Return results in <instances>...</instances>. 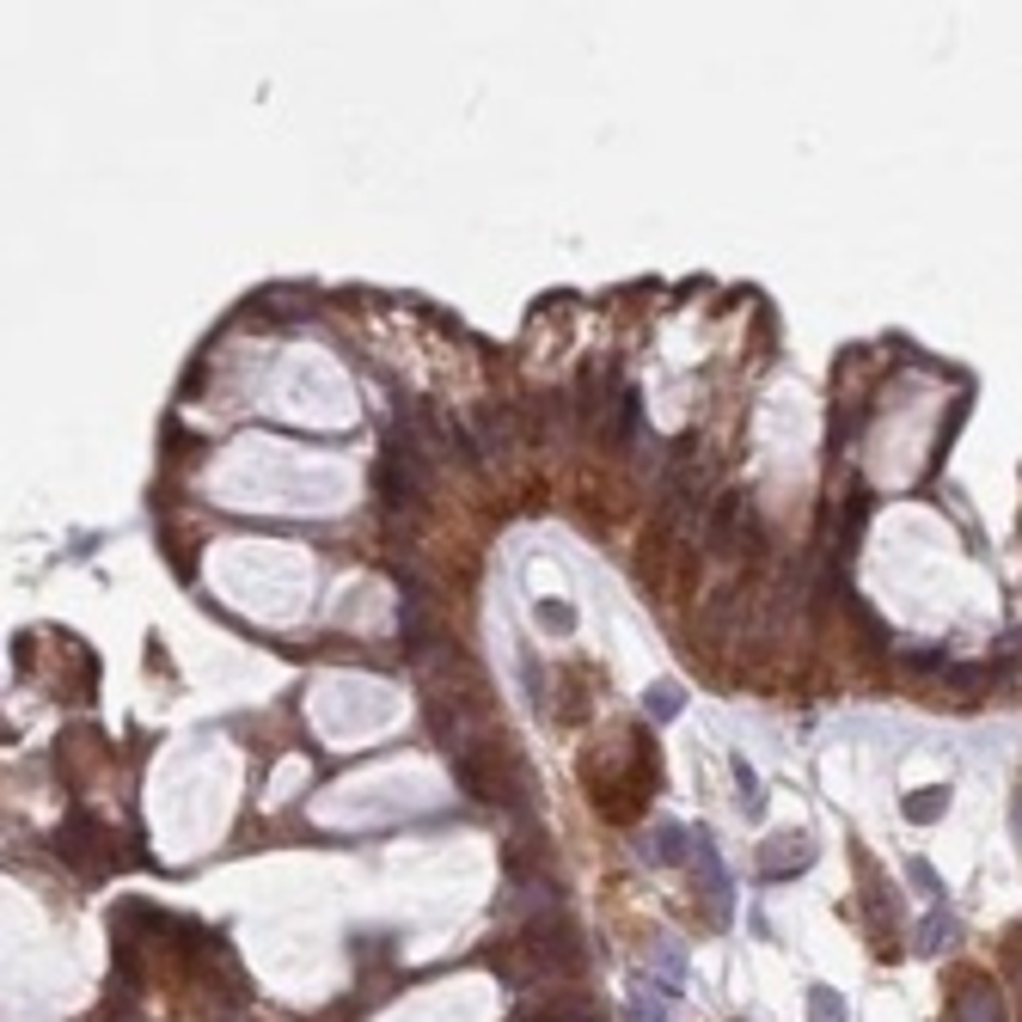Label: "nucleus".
Wrapping results in <instances>:
<instances>
[{"label": "nucleus", "instance_id": "4468645a", "mask_svg": "<svg viewBox=\"0 0 1022 1022\" xmlns=\"http://www.w3.org/2000/svg\"><path fill=\"white\" fill-rule=\"evenodd\" d=\"M533 619H539V631H558V637L575 631V613L563 601H539V606H533Z\"/></svg>", "mask_w": 1022, "mask_h": 1022}, {"label": "nucleus", "instance_id": "0eeeda50", "mask_svg": "<svg viewBox=\"0 0 1022 1022\" xmlns=\"http://www.w3.org/2000/svg\"><path fill=\"white\" fill-rule=\"evenodd\" d=\"M692 845H698V869H704V894H711V913H716V925H723V918H728V876H723V864H716L711 833H698Z\"/></svg>", "mask_w": 1022, "mask_h": 1022}, {"label": "nucleus", "instance_id": "6e6552de", "mask_svg": "<svg viewBox=\"0 0 1022 1022\" xmlns=\"http://www.w3.org/2000/svg\"><path fill=\"white\" fill-rule=\"evenodd\" d=\"M961 937V918L949 913V906H937V913L925 918V925H918V949H925V955H943L949 943H955Z\"/></svg>", "mask_w": 1022, "mask_h": 1022}, {"label": "nucleus", "instance_id": "9b49d317", "mask_svg": "<svg viewBox=\"0 0 1022 1022\" xmlns=\"http://www.w3.org/2000/svg\"><path fill=\"white\" fill-rule=\"evenodd\" d=\"M680 845H686V827H674V821H662L655 827V845H643V857H650V864H680Z\"/></svg>", "mask_w": 1022, "mask_h": 1022}, {"label": "nucleus", "instance_id": "1a4fd4ad", "mask_svg": "<svg viewBox=\"0 0 1022 1022\" xmlns=\"http://www.w3.org/2000/svg\"><path fill=\"white\" fill-rule=\"evenodd\" d=\"M900 808H906V821H918V827L943 821V808H949V784H925V791H913Z\"/></svg>", "mask_w": 1022, "mask_h": 1022}, {"label": "nucleus", "instance_id": "aec40b11", "mask_svg": "<svg viewBox=\"0 0 1022 1022\" xmlns=\"http://www.w3.org/2000/svg\"><path fill=\"white\" fill-rule=\"evenodd\" d=\"M1010 833H1017V845H1022V777H1017V808H1010Z\"/></svg>", "mask_w": 1022, "mask_h": 1022}, {"label": "nucleus", "instance_id": "ddd939ff", "mask_svg": "<svg viewBox=\"0 0 1022 1022\" xmlns=\"http://www.w3.org/2000/svg\"><path fill=\"white\" fill-rule=\"evenodd\" d=\"M808 1022H845V998L833 986H808Z\"/></svg>", "mask_w": 1022, "mask_h": 1022}, {"label": "nucleus", "instance_id": "f3484780", "mask_svg": "<svg viewBox=\"0 0 1022 1022\" xmlns=\"http://www.w3.org/2000/svg\"><path fill=\"white\" fill-rule=\"evenodd\" d=\"M906 876H913L918 894H937V900H943V882H937V869H930L925 857H913V864H906Z\"/></svg>", "mask_w": 1022, "mask_h": 1022}, {"label": "nucleus", "instance_id": "423d86ee", "mask_svg": "<svg viewBox=\"0 0 1022 1022\" xmlns=\"http://www.w3.org/2000/svg\"><path fill=\"white\" fill-rule=\"evenodd\" d=\"M521 1022H601V1010L589 998H575V991H551L545 1005H527Z\"/></svg>", "mask_w": 1022, "mask_h": 1022}, {"label": "nucleus", "instance_id": "9d476101", "mask_svg": "<svg viewBox=\"0 0 1022 1022\" xmlns=\"http://www.w3.org/2000/svg\"><path fill=\"white\" fill-rule=\"evenodd\" d=\"M643 711H650L655 723H674V716L686 711V692H680L674 680H655V686H650V698H643Z\"/></svg>", "mask_w": 1022, "mask_h": 1022}, {"label": "nucleus", "instance_id": "f03ea898", "mask_svg": "<svg viewBox=\"0 0 1022 1022\" xmlns=\"http://www.w3.org/2000/svg\"><path fill=\"white\" fill-rule=\"evenodd\" d=\"M98 845H105V827H98L93 815H68V821L56 827V857H62V864H74L80 876H98V869H105Z\"/></svg>", "mask_w": 1022, "mask_h": 1022}, {"label": "nucleus", "instance_id": "a211bd4d", "mask_svg": "<svg viewBox=\"0 0 1022 1022\" xmlns=\"http://www.w3.org/2000/svg\"><path fill=\"white\" fill-rule=\"evenodd\" d=\"M961 423H967V399H961L955 411H949V423L937 429V448H930V453H937V465H943V453H949V441H955V429H961Z\"/></svg>", "mask_w": 1022, "mask_h": 1022}, {"label": "nucleus", "instance_id": "dca6fc26", "mask_svg": "<svg viewBox=\"0 0 1022 1022\" xmlns=\"http://www.w3.org/2000/svg\"><path fill=\"white\" fill-rule=\"evenodd\" d=\"M637 417H643V411H637V392H619V411H613V441H631Z\"/></svg>", "mask_w": 1022, "mask_h": 1022}, {"label": "nucleus", "instance_id": "6ab92c4d", "mask_svg": "<svg viewBox=\"0 0 1022 1022\" xmlns=\"http://www.w3.org/2000/svg\"><path fill=\"white\" fill-rule=\"evenodd\" d=\"M1005 961H1010V974H1017V986H1022V930L1005 937Z\"/></svg>", "mask_w": 1022, "mask_h": 1022}, {"label": "nucleus", "instance_id": "f257e3e1", "mask_svg": "<svg viewBox=\"0 0 1022 1022\" xmlns=\"http://www.w3.org/2000/svg\"><path fill=\"white\" fill-rule=\"evenodd\" d=\"M423 484H429V453L417 448V435L404 429L387 441L380 465H373V490L387 509H423Z\"/></svg>", "mask_w": 1022, "mask_h": 1022}, {"label": "nucleus", "instance_id": "20e7f679", "mask_svg": "<svg viewBox=\"0 0 1022 1022\" xmlns=\"http://www.w3.org/2000/svg\"><path fill=\"white\" fill-rule=\"evenodd\" d=\"M741 514H747V496H716V509H711V521H704V545H711L716 558H728L735 551V533H741Z\"/></svg>", "mask_w": 1022, "mask_h": 1022}, {"label": "nucleus", "instance_id": "39448f33", "mask_svg": "<svg viewBox=\"0 0 1022 1022\" xmlns=\"http://www.w3.org/2000/svg\"><path fill=\"white\" fill-rule=\"evenodd\" d=\"M772 845H777V852L759 857V876H765V882H784V876H796V869L815 864V845H808V833H784V839H772Z\"/></svg>", "mask_w": 1022, "mask_h": 1022}, {"label": "nucleus", "instance_id": "7ed1b4c3", "mask_svg": "<svg viewBox=\"0 0 1022 1022\" xmlns=\"http://www.w3.org/2000/svg\"><path fill=\"white\" fill-rule=\"evenodd\" d=\"M955 1022H1005V1005H998V986L986 974H961L955 979V998H949Z\"/></svg>", "mask_w": 1022, "mask_h": 1022}, {"label": "nucleus", "instance_id": "2eb2a0df", "mask_svg": "<svg viewBox=\"0 0 1022 1022\" xmlns=\"http://www.w3.org/2000/svg\"><path fill=\"white\" fill-rule=\"evenodd\" d=\"M735 784H741V808L759 821V808H765V796H759V777H753V765L747 759H735Z\"/></svg>", "mask_w": 1022, "mask_h": 1022}, {"label": "nucleus", "instance_id": "f8f14e48", "mask_svg": "<svg viewBox=\"0 0 1022 1022\" xmlns=\"http://www.w3.org/2000/svg\"><path fill=\"white\" fill-rule=\"evenodd\" d=\"M943 686H949V692H961V698H974V692H986V686H998V674H991V667H955V662H949Z\"/></svg>", "mask_w": 1022, "mask_h": 1022}]
</instances>
